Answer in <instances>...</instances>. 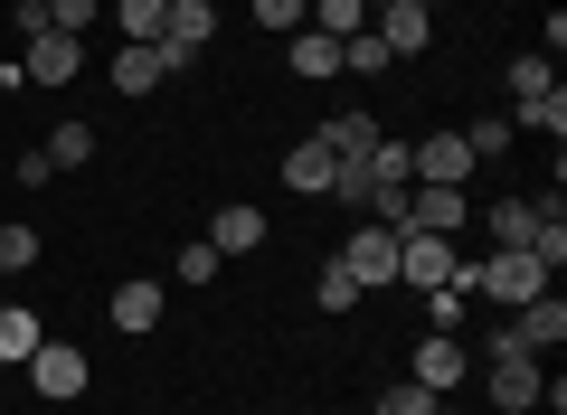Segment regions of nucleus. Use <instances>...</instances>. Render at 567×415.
<instances>
[{
	"mask_svg": "<svg viewBox=\"0 0 567 415\" xmlns=\"http://www.w3.org/2000/svg\"><path fill=\"white\" fill-rule=\"evenodd\" d=\"M454 283H473V293H492L502 312H520V302H539L558 274H548V264L529 256V246H492V256H483V264H464Z\"/></svg>",
	"mask_w": 567,
	"mask_h": 415,
	"instance_id": "nucleus-1",
	"label": "nucleus"
},
{
	"mask_svg": "<svg viewBox=\"0 0 567 415\" xmlns=\"http://www.w3.org/2000/svg\"><path fill=\"white\" fill-rule=\"evenodd\" d=\"M464 218H473V198H464V189H435V179H406V198L388 208L379 227H398V237H464Z\"/></svg>",
	"mask_w": 567,
	"mask_h": 415,
	"instance_id": "nucleus-2",
	"label": "nucleus"
},
{
	"mask_svg": "<svg viewBox=\"0 0 567 415\" xmlns=\"http://www.w3.org/2000/svg\"><path fill=\"white\" fill-rule=\"evenodd\" d=\"M483 359H492V406H502V415H529V406H539V387H548V377H539V350H520L511 331H492Z\"/></svg>",
	"mask_w": 567,
	"mask_h": 415,
	"instance_id": "nucleus-3",
	"label": "nucleus"
},
{
	"mask_svg": "<svg viewBox=\"0 0 567 415\" xmlns=\"http://www.w3.org/2000/svg\"><path fill=\"white\" fill-rule=\"evenodd\" d=\"M85 350H66V340H39V350H29V387L48 396V406H66V396H85Z\"/></svg>",
	"mask_w": 567,
	"mask_h": 415,
	"instance_id": "nucleus-4",
	"label": "nucleus"
},
{
	"mask_svg": "<svg viewBox=\"0 0 567 415\" xmlns=\"http://www.w3.org/2000/svg\"><path fill=\"white\" fill-rule=\"evenodd\" d=\"M406 170L435 179V189H464L473 179V142L464 133H425V142H406Z\"/></svg>",
	"mask_w": 567,
	"mask_h": 415,
	"instance_id": "nucleus-5",
	"label": "nucleus"
},
{
	"mask_svg": "<svg viewBox=\"0 0 567 415\" xmlns=\"http://www.w3.org/2000/svg\"><path fill=\"white\" fill-rule=\"evenodd\" d=\"M464 274V256H454V237H398V283H416V293H435V283Z\"/></svg>",
	"mask_w": 567,
	"mask_h": 415,
	"instance_id": "nucleus-6",
	"label": "nucleus"
},
{
	"mask_svg": "<svg viewBox=\"0 0 567 415\" xmlns=\"http://www.w3.org/2000/svg\"><path fill=\"white\" fill-rule=\"evenodd\" d=\"M85 66V39H66V29H39V39H20V76L29 85H66Z\"/></svg>",
	"mask_w": 567,
	"mask_h": 415,
	"instance_id": "nucleus-7",
	"label": "nucleus"
},
{
	"mask_svg": "<svg viewBox=\"0 0 567 415\" xmlns=\"http://www.w3.org/2000/svg\"><path fill=\"white\" fill-rule=\"evenodd\" d=\"M464 369H473L464 340H454V331H425V340H416V369H406V377H416V387H435V396H454V387H464Z\"/></svg>",
	"mask_w": 567,
	"mask_h": 415,
	"instance_id": "nucleus-8",
	"label": "nucleus"
},
{
	"mask_svg": "<svg viewBox=\"0 0 567 415\" xmlns=\"http://www.w3.org/2000/svg\"><path fill=\"white\" fill-rule=\"evenodd\" d=\"M341 264H350V283H360V293H369V283H398V227H379V218H369L360 237L341 246Z\"/></svg>",
	"mask_w": 567,
	"mask_h": 415,
	"instance_id": "nucleus-9",
	"label": "nucleus"
},
{
	"mask_svg": "<svg viewBox=\"0 0 567 415\" xmlns=\"http://www.w3.org/2000/svg\"><path fill=\"white\" fill-rule=\"evenodd\" d=\"M369 29L388 39V58H425V48H435V10H416V0H388V10H369Z\"/></svg>",
	"mask_w": 567,
	"mask_h": 415,
	"instance_id": "nucleus-10",
	"label": "nucleus"
},
{
	"mask_svg": "<svg viewBox=\"0 0 567 415\" xmlns=\"http://www.w3.org/2000/svg\"><path fill=\"white\" fill-rule=\"evenodd\" d=\"M171 66H181V58H171L162 39H123V48H114V95H152Z\"/></svg>",
	"mask_w": 567,
	"mask_h": 415,
	"instance_id": "nucleus-11",
	"label": "nucleus"
},
{
	"mask_svg": "<svg viewBox=\"0 0 567 415\" xmlns=\"http://www.w3.org/2000/svg\"><path fill=\"white\" fill-rule=\"evenodd\" d=\"M208 39H218V0H171V20H162V48H171V58L189 66Z\"/></svg>",
	"mask_w": 567,
	"mask_h": 415,
	"instance_id": "nucleus-12",
	"label": "nucleus"
},
{
	"mask_svg": "<svg viewBox=\"0 0 567 415\" xmlns=\"http://www.w3.org/2000/svg\"><path fill=\"white\" fill-rule=\"evenodd\" d=\"M502 331L520 340V350H558V340H567V302H558V293H539V302H520Z\"/></svg>",
	"mask_w": 567,
	"mask_h": 415,
	"instance_id": "nucleus-13",
	"label": "nucleus"
},
{
	"mask_svg": "<svg viewBox=\"0 0 567 415\" xmlns=\"http://www.w3.org/2000/svg\"><path fill=\"white\" fill-rule=\"evenodd\" d=\"M284 66H293V76H312V85H322V76H341V39L303 20L293 39H284Z\"/></svg>",
	"mask_w": 567,
	"mask_h": 415,
	"instance_id": "nucleus-14",
	"label": "nucleus"
},
{
	"mask_svg": "<svg viewBox=\"0 0 567 415\" xmlns=\"http://www.w3.org/2000/svg\"><path fill=\"white\" fill-rule=\"evenodd\" d=\"M331 170H341V160H331V142H322V133L284 152V189H303V198H331Z\"/></svg>",
	"mask_w": 567,
	"mask_h": 415,
	"instance_id": "nucleus-15",
	"label": "nucleus"
},
{
	"mask_svg": "<svg viewBox=\"0 0 567 415\" xmlns=\"http://www.w3.org/2000/svg\"><path fill=\"white\" fill-rule=\"evenodd\" d=\"M539 218H548V198H492V208H483L492 246H529V237H539Z\"/></svg>",
	"mask_w": 567,
	"mask_h": 415,
	"instance_id": "nucleus-16",
	"label": "nucleus"
},
{
	"mask_svg": "<svg viewBox=\"0 0 567 415\" xmlns=\"http://www.w3.org/2000/svg\"><path fill=\"white\" fill-rule=\"evenodd\" d=\"M162 302H171L162 283H114V331H133V340L162 331Z\"/></svg>",
	"mask_w": 567,
	"mask_h": 415,
	"instance_id": "nucleus-17",
	"label": "nucleus"
},
{
	"mask_svg": "<svg viewBox=\"0 0 567 415\" xmlns=\"http://www.w3.org/2000/svg\"><path fill=\"white\" fill-rule=\"evenodd\" d=\"M208 246H218V256H256L265 246V208H218V218H208Z\"/></svg>",
	"mask_w": 567,
	"mask_h": 415,
	"instance_id": "nucleus-18",
	"label": "nucleus"
},
{
	"mask_svg": "<svg viewBox=\"0 0 567 415\" xmlns=\"http://www.w3.org/2000/svg\"><path fill=\"white\" fill-rule=\"evenodd\" d=\"M39 312H29V302H0V369H29V350H39Z\"/></svg>",
	"mask_w": 567,
	"mask_h": 415,
	"instance_id": "nucleus-19",
	"label": "nucleus"
},
{
	"mask_svg": "<svg viewBox=\"0 0 567 415\" xmlns=\"http://www.w3.org/2000/svg\"><path fill=\"white\" fill-rule=\"evenodd\" d=\"M379 133H388V123H369V114H341V123H322L331 160H369V152H379Z\"/></svg>",
	"mask_w": 567,
	"mask_h": 415,
	"instance_id": "nucleus-20",
	"label": "nucleus"
},
{
	"mask_svg": "<svg viewBox=\"0 0 567 415\" xmlns=\"http://www.w3.org/2000/svg\"><path fill=\"white\" fill-rule=\"evenodd\" d=\"M48 160H58V170H85V160H95V123H48V142H39Z\"/></svg>",
	"mask_w": 567,
	"mask_h": 415,
	"instance_id": "nucleus-21",
	"label": "nucleus"
},
{
	"mask_svg": "<svg viewBox=\"0 0 567 415\" xmlns=\"http://www.w3.org/2000/svg\"><path fill=\"white\" fill-rule=\"evenodd\" d=\"M435 406H445L435 387H416V377H388V387H379V406H369V415H435Z\"/></svg>",
	"mask_w": 567,
	"mask_h": 415,
	"instance_id": "nucleus-22",
	"label": "nucleus"
},
{
	"mask_svg": "<svg viewBox=\"0 0 567 415\" xmlns=\"http://www.w3.org/2000/svg\"><path fill=\"white\" fill-rule=\"evenodd\" d=\"M539 95H558V76H548V58H520L511 66V114H529Z\"/></svg>",
	"mask_w": 567,
	"mask_h": 415,
	"instance_id": "nucleus-23",
	"label": "nucleus"
},
{
	"mask_svg": "<svg viewBox=\"0 0 567 415\" xmlns=\"http://www.w3.org/2000/svg\"><path fill=\"white\" fill-rule=\"evenodd\" d=\"M162 20H171V0H114V29H123V39H162Z\"/></svg>",
	"mask_w": 567,
	"mask_h": 415,
	"instance_id": "nucleus-24",
	"label": "nucleus"
},
{
	"mask_svg": "<svg viewBox=\"0 0 567 415\" xmlns=\"http://www.w3.org/2000/svg\"><path fill=\"white\" fill-rule=\"evenodd\" d=\"M29 264H39V227H0V274H29Z\"/></svg>",
	"mask_w": 567,
	"mask_h": 415,
	"instance_id": "nucleus-25",
	"label": "nucleus"
},
{
	"mask_svg": "<svg viewBox=\"0 0 567 415\" xmlns=\"http://www.w3.org/2000/svg\"><path fill=\"white\" fill-rule=\"evenodd\" d=\"M312 302H322V312H350V302H360V283H350V264H341V256L322 264V283H312Z\"/></svg>",
	"mask_w": 567,
	"mask_h": 415,
	"instance_id": "nucleus-26",
	"label": "nucleus"
},
{
	"mask_svg": "<svg viewBox=\"0 0 567 415\" xmlns=\"http://www.w3.org/2000/svg\"><path fill=\"white\" fill-rule=\"evenodd\" d=\"M529 256H539L548 274L567 264V218H558V198H548V218H539V237H529Z\"/></svg>",
	"mask_w": 567,
	"mask_h": 415,
	"instance_id": "nucleus-27",
	"label": "nucleus"
},
{
	"mask_svg": "<svg viewBox=\"0 0 567 415\" xmlns=\"http://www.w3.org/2000/svg\"><path fill=\"white\" fill-rule=\"evenodd\" d=\"M511 133H548V142H558L567 133V95H539L529 114H511Z\"/></svg>",
	"mask_w": 567,
	"mask_h": 415,
	"instance_id": "nucleus-28",
	"label": "nucleus"
},
{
	"mask_svg": "<svg viewBox=\"0 0 567 415\" xmlns=\"http://www.w3.org/2000/svg\"><path fill=\"white\" fill-rule=\"evenodd\" d=\"M425 331H464V283H435L425 293Z\"/></svg>",
	"mask_w": 567,
	"mask_h": 415,
	"instance_id": "nucleus-29",
	"label": "nucleus"
},
{
	"mask_svg": "<svg viewBox=\"0 0 567 415\" xmlns=\"http://www.w3.org/2000/svg\"><path fill=\"white\" fill-rule=\"evenodd\" d=\"M303 20H312L303 0H256V29H275V39H293V29H303Z\"/></svg>",
	"mask_w": 567,
	"mask_h": 415,
	"instance_id": "nucleus-30",
	"label": "nucleus"
},
{
	"mask_svg": "<svg viewBox=\"0 0 567 415\" xmlns=\"http://www.w3.org/2000/svg\"><path fill=\"white\" fill-rule=\"evenodd\" d=\"M218 264H227V256H218L208 237H199V246H181V283H218Z\"/></svg>",
	"mask_w": 567,
	"mask_h": 415,
	"instance_id": "nucleus-31",
	"label": "nucleus"
},
{
	"mask_svg": "<svg viewBox=\"0 0 567 415\" xmlns=\"http://www.w3.org/2000/svg\"><path fill=\"white\" fill-rule=\"evenodd\" d=\"M48 29H66V39H85V29H95V0H48Z\"/></svg>",
	"mask_w": 567,
	"mask_h": 415,
	"instance_id": "nucleus-32",
	"label": "nucleus"
},
{
	"mask_svg": "<svg viewBox=\"0 0 567 415\" xmlns=\"http://www.w3.org/2000/svg\"><path fill=\"white\" fill-rule=\"evenodd\" d=\"M464 142H473V160H492V152H511V114H492V123H473Z\"/></svg>",
	"mask_w": 567,
	"mask_h": 415,
	"instance_id": "nucleus-33",
	"label": "nucleus"
},
{
	"mask_svg": "<svg viewBox=\"0 0 567 415\" xmlns=\"http://www.w3.org/2000/svg\"><path fill=\"white\" fill-rule=\"evenodd\" d=\"M341 415H369V406H341Z\"/></svg>",
	"mask_w": 567,
	"mask_h": 415,
	"instance_id": "nucleus-34",
	"label": "nucleus"
},
{
	"mask_svg": "<svg viewBox=\"0 0 567 415\" xmlns=\"http://www.w3.org/2000/svg\"><path fill=\"white\" fill-rule=\"evenodd\" d=\"M416 10H435V0H416Z\"/></svg>",
	"mask_w": 567,
	"mask_h": 415,
	"instance_id": "nucleus-35",
	"label": "nucleus"
},
{
	"mask_svg": "<svg viewBox=\"0 0 567 415\" xmlns=\"http://www.w3.org/2000/svg\"><path fill=\"white\" fill-rule=\"evenodd\" d=\"M435 415H454V406H435Z\"/></svg>",
	"mask_w": 567,
	"mask_h": 415,
	"instance_id": "nucleus-36",
	"label": "nucleus"
}]
</instances>
